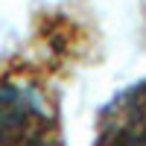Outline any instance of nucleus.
I'll list each match as a JSON object with an SVG mask.
<instances>
[{
    "label": "nucleus",
    "mask_w": 146,
    "mask_h": 146,
    "mask_svg": "<svg viewBox=\"0 0 146 146\" xmlns=\"http://www.w3.org/2000/svg\"><path fill=\"white\" fill-rule=\"evenodd\" d=\"M53 67L35 58L0 64V146H62V108Z\"/></svg>",
    "instance_id": "obj_1"
},
{
    "label": "nucleus",
    "mask_w": 146,
    "mask_h": 146,
    "mask_svg": "<svg viewBox=\"0 0 146 146\" xmlns=\"http://www.w3.org/2000/svg\"><path fill=\"white\" fill-rule=\"evenodd\" d=\"M94 146H146V82L126 88L102 108Z\"/></svg>",
    "instance_id": "obj_2"
}]
</instances>
